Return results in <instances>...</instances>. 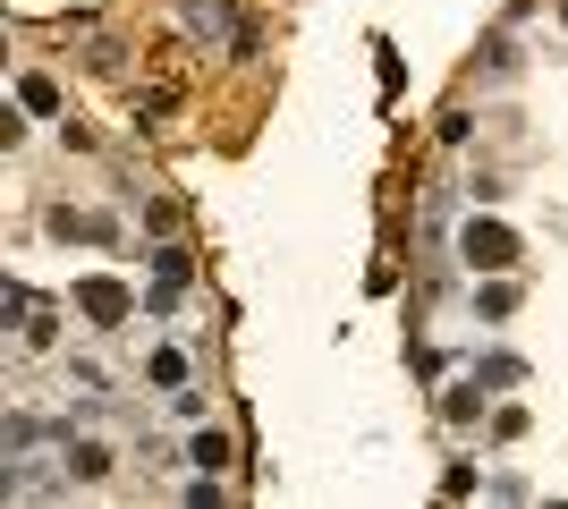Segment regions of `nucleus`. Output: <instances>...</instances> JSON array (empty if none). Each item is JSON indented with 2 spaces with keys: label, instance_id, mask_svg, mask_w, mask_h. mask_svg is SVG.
<instances>
[{
  "label": "nucleus",
  "instance_id": "obj_5",
  "mask_svg": "<svg viewBox=\"0 0 568 509\" xmlns=\"http://www.w3.org/2000/svg\"><path fill=\"white\" fill-rule=\"evenodd\" d=\"M560 26H568V9H560Z\"/></svg>",
  "mask_w": 568,
  "mask_h": 509
},
{
  "label": "nucleus",
  "instance_id": "obj_4",
  "mask_svg": "<svg viewBox=\"0 0 568 509\" xmlns=\"http://www.w3.org/2000/svg\"><path fill=\"white\" fill-rule=\"evenodd\" d=\"M195 467H230V441H221V434H195Z\"/></svg>",
  "mask_w": 568,
  "mask_h": 509
},
{
  "label": "nucleus",
  "instance_id": "obj_1",
  "mask_svg": "<svg viewBox=\"0 0 568 509\" xmlns=\"http://www.w3.org/2000/svg\"><path fill=\"white\" fill-rule=\"evenodd\" d=\"M467 264H475V272H500V264H518V238H509L500 221H467Z\"/></svg>",
  "mask_w": 568,
  "mask_h": 509
},
{
  "label": "nucleus",
  "instance_id": "obj_2",
  "mask_svg": "<svg viewBox=\"0 0 568 509\" xmlns=\"http://www.w3.org/2000/svg\"><path fill=\"white\" fill-rule=\"evenodd\" d=\"M69 467H77V476H111V450H102V441H77Z\"/></svg>",
  "mask_w": 568,
  "mask_h": 509
},
{
  "label": "nucleus",
  "instance_id": "obj_3",
  "mask_svg": "<svg viewBox=\"0 0 568 509\" xmlns=\"http://www.w3.org/2000/svg\"><path fill=\"white\" fill-rule=\"evenodd\" d=\"M26 111H60V85H51V77H26Z\"/></svg>",
  "mask_w": 568,
  "mask_h": 509
}]
</instances>
